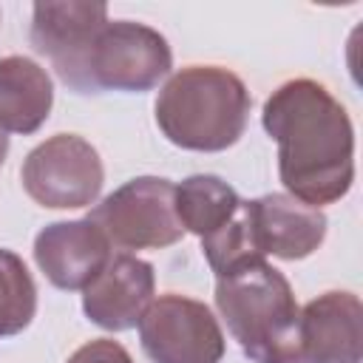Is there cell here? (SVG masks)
I'll list each match as a JSON object with an SVG mask.
<instances>
[{
  "label": "cell",
  "mask_w": 363,
  "mask_h": 363,
  "mask_svg": "<svg viewBox=\"0 0 363 363\" xmlns=\"http://www.w3.org/2000/svg\"><path fill=\"white\" fill-rule=\"evenodd\" d=\"M264 128L278 142V173L292 199L332 204L354 179V133L346 108L315 79H289L264 102Z\"/></svg>",
  "instance_id": "6da1fadb"
},
{
  "label": "cell",
  "mask_w": 363,
  "mask_h": 363,
  "mask_svg": "<svg viewBox=\"0 0 363 363\" xmlns=\"http://www.w3.org/2000/svg\"><path fill=\"white\" fill-rule=\"evenodd\" d=\"M216 306L250 360L306 363L301 346V309L292 286L264 258L218 275Z\"/></svg>",
  "instance_id": "7a4b0ae2"
},
{
  "label": "cell",
  "mask_w": 363,
  "mask_h": 363,
  "mask_svg": "<svg viewBox=\"0 0 363 363\" xmlns=\"http://www.w3.org/2000/svg\"><path fill=\"white\" fill-rule=\"evenodd\" d=\"M250 116L244 82L216 65H190L176 71L156 99L162 133L184 150H227L238 142Z\"/></svg>",
  "instance_id": "3957f363"
},
{
  "label": "cell",
  "mask_w": 363,
  "mask_h": 363,
  "mask_svg": "<svg viewBox=\"0 0 363 363\" xmlns=\"http://www.w3.org/2000/svg\"><path fill=\"white\" fill-rule=\"evenodd\" d=\"M170 45L159 31L133 20H108L88 51L85 94L150 91L170 71Z\"/></svg>",
  "instance_id": "277c9868"
},
{
  "label": "cell",
  "mask_w": 363,
  "mask_h": 363,
  "mask_svg": "<svg viewBox=\"0 0 363 363\" xmlns=\"http://www.w3.org/2000/svg\"><path fill=\"white\" fill-rule=\"evenodd\" d=\"M119 250H159L182 238L176 187L167 179L142 176L113 190L88 216Z\"/></svg>",
  "instance_id": "5b68a950"
},
{
  "label": "cell",
  "mask_w": 363,
  "mask_h": 363,
  "mask_svg": "<svg viewBox=\"0 0 363 363\" xmlns=\"http://www.w3.org/2000/svg\"><path fill=\"white\" fill-rule=\"evenodd\" d=\"M20 179L37 204L74 210L96 201L105 170L91 142L77 133H57L26 156Z\"/></svg>",
  "instance_id": "8992f818"
},
{
  "label": "cell",
  "mask_w": 363,
  "mask_h": 363,
  "mask_svg": "<svg viewBox=\"0 0 363 363\" xmlns=\"http://www.w3.org/2000/svg\"><path fill=\"white\" fill-rule=\"evenodd\" d=\"M142 349L153 363H218L224 335L213 312L184 295H162L139 320Z\"/></svg>",
  "instance_id": "52a82bcc"
},
{
  "label": "cell",
  "mask_w": 363,
  "mask_h": 363,
  "mask_svg": "<svg viewBox=\"0 0 363 363\" xmlns=\"http://www.w3.org/2000/svg\"><path fill=\"white\" fill-rule=\"evenodd\" d=\"M105 23V3H34L31 45L54 65L68 88L85 94L88 51Z\"/></svg>",
  "instance_id": "ba28073f"
},
{
  "label": "cell",
  "mask_w": 363,
  "mask_h": 363,
  "mask_svg": "<svg viewBox=\"0 0 363 363\" xmlns=\"http://www.w3.org/2000/svg\"><path fill=\"white\" fill-rule=\"evenodd\" d=\"M34 261L60 289H85L111 261V241L91 221H57L34 238Z\"/></svg>",
  "instance_id": "9c48e42d"
},
{
  "label": "cell",
  "mask_w": 363,
  "mask_h": 363,
  "mask_svg": "<svg viewBox=\"0 0 363 363\" xmlns=\"http://www.w3.org/2000/svg\"><path fill=\"white\" fill-rule=\"evenodd\" d=\"M247 213L252 241L261 255L272 252L284 261H298L315 252L326 235V216L284 193L247 201Z\"/></svg>",
  "instance_id": "30bf717a"
},
{
  "label": "cell",
  "mask_w": 363,
  "mask_h": 363,
  "mask_svg": "<svg viewBox=\"0 0 363 363\" xmlns=\"http://www.w3.org/2000/svg\"><path fill=\"white\" fill-rule=\"evenodd\" d=\"M150 303H153V269L150 264L125 252L113 255L108 267L85 286L82 295L85 315L108 332L133 329Z\"/></svg>",
  "instance_id": "8fae6325"
},
{
  "label": "cell",
  "mask_w": 363,
  "mask_h": 363,
  "mask_svg": "<svg viewBox=\"0 0 363 363\" xmlns=\"http://www.w3.org/2000/svg\"><path fill=\"white\" fill-rule=\"evenodd\" d=\"M301 346L306 363H360L363 306L352 292H326L301 312Z\"/></svg>",
  "instance_id": "7c38bea8"
},
{
  "label": "cell",
  "mask_w": 363,
  "mask_h": 363,
  "mask_svg": "<svg viewBox=\"0 0 363 363\" xmlns=\"http://www.w3.org/2000/svg\"><path fill=\"white\" fill-rule=\"evenodd\" d=\"M54 88L45 68L28 57L0 60V128L34 133L51 113Z\"/></svg>",
  "instance_id": "4fadbf2b"
},
{
  "label": "cell",
  "mask_w": 363,
  "mask_h": 363,
  "mask_svg": "<svg viewBox=\"0 0 363 363\" xmlns=\"http://www.w3.org/2000/svg\"><path fill=\"white\" fill-rule=\"evenodd\" d=\"M241 207L238 193L218 176H190L176 187V218L182 230L210 238L224 230Z\"/></svg>",
  "instance_id": "5bb4252c"
},
{
  "label": "cell",
  "mask_w": 363,
  "mask_h": 363,
  "mask_svg": "<svg viewBox=\"0 0 363 363\" xmlns=\"http://www.w3.org/2000/svg\"><path fill=\"white\" fill-rule=\"evenodd\" d=\"M37 309V289L26 269V264L0 250V337L23 332Z\"/></svg>",
  "instance_id": "9a60e30c"
},
{
  "label": "cell",
  "mask_w": 363,
  "mask_h": 363,
  "mask_svg": "<svg viewBox=\"0 0 363 363\" xmlns=\"http://www.w3.org/2000/svg\"><path fill=\"white\" fill-rule=\"evenodd\" d=\"M68 363H133V360L116 340H91L79 346L68 357Z\"/></svg>",
  "instance_id": "2e32d148"
},
{
  "label": "cell",
  "mask_w": 363,
  "mask_h": 363,
  "mask_svg": "<svg viewBox=\"0 0 363 363\" xmlns=\"http://www.w3.org/2000/svg\"><path fill=\"white\" fill-rule=\"evenodd\" d=\"M6 153H9V136H6V130L0 128V164L6 162Z\"/></svg>",
  "instance_id": "e0dca14e"
}]
</instances>
